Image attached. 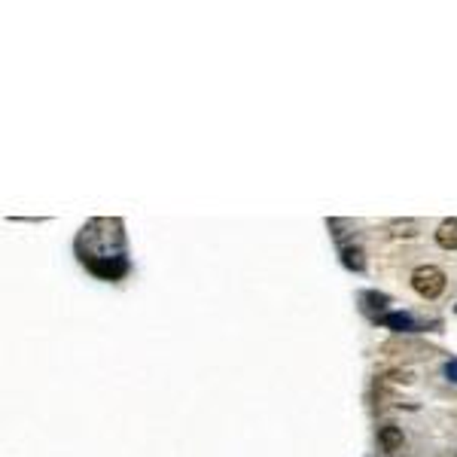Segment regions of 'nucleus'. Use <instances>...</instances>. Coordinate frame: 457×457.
Listing matches in <instances>:
<instances>
[{
    "instance_id": "7ed1b4c3",
    "label": "nucleus",
    "mask_w": 457,
    "mask_h": 457,
    "mask_svg": "<svg viewBox=\"0 0 457 457\" xmlns=\"http://www.w3.org/2000/svg\"><path fill=\"white\" fill-rule=\"evenodd\" d=\"M381 326L393 329V333H415V329H418L415 317H411V314H406V311H393V314H384V317H381Z\"/></svg>"
},
{
    "instance_id": "423d86ee",
    "label": "nucleus",
    "mask_w": 457,
    "mask_h": 457,
    "mask_svg": "<svg viewBox=\"0 0 457 457\" xmlns=\"http://www.w3.org/2000/svg\"><path fill=\"white\" fill-rule=\"evenodd\" d=\"M341 262H345L351 271H363V266H366L363 250L360 247H345V250H341Z\"/></svg>"
},
{
    "instance_id": "20e7f679",
    "label": "nucleus",
    "mask_w": 457,
    "mask_h": 457,
    "mask_svg": "<svg viewBox=\"0 0 457 457\" xmlns=\"http://www.w3.org/2000/svg\"><path fill=\"white\" fill-rule=\"evenodd\" d=\"M378 445H381L387 454L399 451V448H403V430L393 427V424H384V427L378 430Z\"/></svg>"
},
{
    "instance_id": "f03ea898",
    "label": "nucleus",
    "mask_w": 457,
    "mask_h": 457,
    "mask_svg": "<svg viewBox=\"0 0 457 457\" xmlns=\"http://www.w3.org/2000/svg\"><path fill=\"white\" fill-rule=\"evenodd\" d=\"M86 266L101 274V278H119V274H125V259L122 256H89Z\"/></svg>"
},
{
    "instance_id": "f257e3e1",
    "label": "nucleus",
    "mask_w": 457,
    "mask_h": 457,
    "mask_svg": "<svg viewBox=\"0 0 457 457\" xmlns=\"http://www.w3.org/2000/svg\"><path fill=\"white\" fill-rule=\"evenodd\" d=\"M411 287H415L418 296H424V299H439L445 290V274L436 266H418L411 271Z\"/></svg>"
},
{
    "instance_id": "39448f33",
    "label": "nucleus",
    "mask_w": 457,
    "mask_h": 457,
    "mask_svg": "<svg viewBox=\"0 0 457 457\" xmlns=\"http://www.w3.org/2000/svg\"><path fill=\"white\" fill-rule=\"evenodd\" d=\"M436 244L445 250H457V216L442 220V226L436 228Z\"/></svg>"
},
{
    "instance_id": "0eeeda50",
    "label": "nucleus",
    "mask_w": 457,
    "mask_h": 457,
    "mask_svg": "<svg viewBox=\"0 0 457 457\" xmlns=\"http://www.w3.org/2000/svg\"><path fill=\"white\" fill-rule=\"evenodd\" d=\"M445 375H448V381L457 384V360H448V363H445Z\"/></svg>"
}]
</instances>
